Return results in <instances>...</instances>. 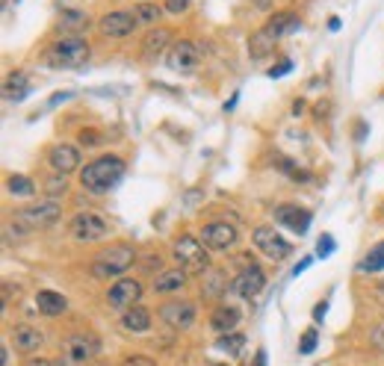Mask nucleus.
<instances>
[{
    "label": "nucleus",
    "mask_w": 384,
    "mask_h": 366,
    "mask_svg": "<svg viewBox=\"0 0 384 366\" xmlns=\"http://www.w3.org/2000/svg\"><path fill=\"white\" fill-rule=\"evenodd\" d=\"M172 254L178 257L181 263V269H190V272H207V248H204V242H199L195 237L190 234H183L174 239V246H172Z\"/></svg>",
    "instance_id": "nucleus-5"
},
{
    "label": "nucleus",
    "mask_w": 384,
    "mask_h": 366,
    "mask_svg": "<svg viewBox=\"0 0 384 366\" xmlns=\"http://www.w3.org/2000/svg\"><path fill=\"white\" fill-rule=\"evenodd\" d=\"M48 160H51L57 174H71V172L80 169V151H77L74 145H53Z\"/></svg>",
    "instance_id": "nucleus-16"
},
{
    "label": "nucleus",
    "mask_w": 384,
    "mask_h": 366,
    "mask_svg": "<svg viewBox=\"0 0 384 366\" xmlns=\"http://www.w3.org/2000/svg\"><path fill=\"white\" fill-rule=\"evenodd\" d=\"M6 186H9V192H12V195H33V192H36L33 181H30V177H24V174H12L6 181Z\"/></svg>",
    "instance_id": "nucleus-30"
},
{
    "label": "nucleus",
    "mask_w": 384,
    "mask_h": 366,
    "mask_svg": "<svg viewBox=\"0 0 384 366\" xmlns=\"http://www.w3.org/2000/svg\"><path fill=\"white\" fill-rule=\"evenodd\" d=\"M263 286H266V272L251 263L237 275L234 281H230V293L239 295V298H255V295L263 293Z\"/></svg>",
    "instance_id": "nucleus-12"
},
{
    "label": "nucleus",
    "mask_w": 384,
    "mask_h": 366,
    "mask_svg": "<svg viewBox=\"0 0 384 366\" xmlns=\"http://www.w3.org/2000/svg\"><path fill=\"white\" fill-rule=\"evenodd\" d=\"M62 216V207L57 201H33L27 207H21L15 210V219L24 230H42V228H51V225H57Z\"/></svg>",
    "instance_id": "nucleus-4"
},
{
    "label": "nucleus",
    "mask_w": 384,
    "mask_h": 366,
    "mask_svg": "<svg viewBox=\"0 0 384 366\" xmlns=\"http://www.w3.org/2000/svg\"><path fill=\"white\" fill-rule=\"evenodd\" d=\"M213 366H222V363H213Z\"/></svg>",
    "instance_id": "nucleus-50"
},
{
    "label": "nucleus",
    "mask_w": 384,
    "mask_h": 366,
    "mask_svg": "<svg viewBox=\"0 0 384 366\" xmlns=\"http://www.w3.org/2000/svg\"><path fill=\"white\" fill-rule=\"evenodd\" d=\"M237 101H239V92H234V95H230V101H225V113H230V109L237 107Z\"/></svg>",
    "instance_id": "nucleus-44"
},
{
    "label": "nucleus",
    "mask_w": 384,
    "mask_h": 366,
    "mask_svg": "<svg viewBox=\"0 0 384 366\" xmlns=\"http://www.w3.org/2000/svg\"><path fill=\"white\" fill-rule=\"evenodd\" d=\"M142 3H148V0H142Z\"/></svg>",
    "instance_id": "nucleus-51"
},
{
    "label": "nucleus",
    "mask_w": 384,
    "mask_h": 366,
    "mask_svg": "<svg viewBox=\"0 0 384 366\" xmlns=\"http://www.w3.org/2000/svg\"><path fill=\"white\" fill-rule=\"evenodd\" d=\"M0 363L9 366V351H6V346H3V351H0Z\"/></svg>",
    "instance_id": "nucleus-48"
},
{
    "label": "nucleus",
    "mask_w": 384,
    "mask_h": 366,
    "mask_svg": "<svg viewBox=\"0 0 384 366\" xmlns=\"http://www.w3.org/2000/svg\"><path fill=\"white\" fill-rule=\"evenodd\" d=\"M60 27L68 30V36H80V30L89 27V15L80 12V9H65L60 15Z\"/></svg>",
    "instance_id": "nucleus-26"
},
{
    "label": "nucleus",
    "mask_w": 384,
    "mask_h": 366,
    "mask_svg": "<svg viewBox=\"0 0 384 366\" xmlns=\"http://www.w3.org/2000/svg\"><path fill=\"white\" fill-rule=\"evenodd\" d=\"M125 366H157L151 358H145V354H134V358H127Z\"/></svg>",
    "instance_id": "nucleus-38"
},
{
    "label": "nucleus",
    "mask_w": 384,
    "mask_h": 366,
    "mask_svg": "<svg viewBox=\"0 0 384 366\" xmlns=\"http://www.w3.org/2000/svg\"><path fill=\"white\" fill-rule=\"evenodd\" d=\"M95 354H98V340H95V337L77 334V337H68V340H65L62 358L53 363V366H89Z\"/></svg>",
    "instance_id": "nucleus-7"
},
{
    "label": "nucleus",
    "mask_w": 384,
    "mask_h": 366,
    "mask_svg": "<svg viewBox=\"0 0 384 366\" xmlns=\"http://www.w3.org/2000/svg\"><path fill=\"white\" fill-rule=\"evenodd\" d=\"M210 325H213V331H219V334H234V328L239 325V310L230 307V304L216 307L213 316H210Z\"/></svg>",
    "instance_id": "nucleus-20"
},
{
    "label": "nucleus",
    "mask_w": 384,
    "mask_h": 366,
    "mask_svg": "<svg viewBox=\"0 0 384 366\" xmlns=\"http://www.w3.org/2000/svg\"><path fill=\"white\" fill-rule=\"evenodd\" d=\"M199 62H201V53L192 42H178L169 51V68L172 71H192Z\"/></svg>",
    "instance_id": "nucleus-15"
},
{
    "label": "nucleus",
    "mask_w": 384,
    "mask_h": 366,
    "mask_svg": "<svg viewBox=\"0 0 384 366\" xmlns=\"http://www.w3.org/2000/svg\"><path fill=\"white\" fill-rule=\"evenodd\" d=\"M160 319H166L172 328H190L195 322V304L190 302H169L160 307Z\"/></svg>",
    "instance_id": "nucleus-17"
},
{
    "label": "nucleus",
    "mask_w": 384,
    "mask_h": 366,
    "mask_svg": "<svg viewBox=\"0 0 384 366\" xmlns=\"http://www.w3.org/2000/svg\"><path fill=\"white\" fill-rule=\"evenodd\" d=\"M190 3H192V0H166V12L169 15H181V12L190 9Z\"/></svg>",
    "instance_id": "nucleus-36"
},
{
    "label": "nucleus",
    "mask_w": 384,
    "mask_h": 366,
    "mask_svg": "<svg viewBox=\"0 0 384 366\" xmlns=\"http://www.w3.org/2000/svg\"><path fill=\"white\" fill-rule=\"evenodd\" d=\"M186 286V272L183 269H166L157 275V281H154V293L166 295V293H178Z\"/></svg>",
    "instance_id": "nucleus-21"
},
{
    "label": "nucleus",
    "mask_w": 384,
    "mask_h": 366,
    "mask_svg": "<svg viewBox=\"0 0 384 366\" xmlns=\"http://www.w3.org/2000/svg\"><path fill=\"white\" fill-rule=\"evenodd\" d=\"M251 239H255L257 251H260V254H266L269 260H284V257H290V254H293V246H290V242L284 239L275 228H269V225L255 228Z\"/></svg>",
    "instance_id": "nucleus-8"
},
{
    "label": "nucleus",
    "mask_w": 384,
    "mask_h": 366,
    "mask_svg": "<svg viewBox=\"0 0 384 366\" xmlns=\"http://www.w3.org/2000/svg\"><path fill=\"white\" fill-rule=\"evenodd\" d=\"M325 313H328V302H320V304L313 307V319H316V322H322Z\"/></svg>",
    "instance_id": "nucleus-41"
},
{
    "label": "nucleus",
    "mask_w": 384,
    "mask_h": 366,
    "mask_svg": "<svg viewBox=\"0 0 384 366\" xmlns=\"http://www.w3.org/2000/svg\"><path fill=\"white\" fill-rule=\"evenodd\" d=\"M304 113V101H295L293 104V116H302Z\"/></svg>",
    "instance_id": "nucleus-45"
},
{
    "label": "nucleus",
    "mask_w": 384,
    "mask_h": 366,
    "mask_svg": "<svg viewBox=\"0 0 384 366\" xmlns=\"http://www.w3.org/2000/svg\"><path fill=\"white\" fill-rule=\"evenodd\" d=\"M378 290H381V293H384V281H381V284H378Z\"/></svg>",
    "instance_id": "nucleus-49"
},
{
    "label": "nucleus",
    "mask_w": 384,
    "mask_h": 366,
    "mask_svg": "<svg viewBox=\"0 0 384 366\" xmlns=\"http://www.w3.org/2000/svg\"><path fill=\"white\" fill-rule=\"evenodd\" d=\"M24 366H53V363H51V360H42V358H39V360H27Z\"/></svg>",
    "instance_id": "nucleus-46"
},
{
    "label": "nucleus",
    "mask_w": 384,
    "mask_h": 366,
    "mask_svg": "<svg viewBox=\"0 0 384 366\" xmlns=\"http://www.w3.org/2000/svg\"><path fill=\"white\" fill-rule=\"evenodd\" d=\"M307 266H311V257H304V260H299V263H295V269H293V278H299V275L307 269Z\"/></svg>",
    "instance_id": "nucleus-42"
},
{
    "label": "nucleus",
    "mask_w": 384,
    "mask_h": 366,
    "mask_svg": "<svg viewBox=\"0 0 384 366\" xmlns=\"http://www.w3.org/2000/svg\"><path fill=\"white\" fill-rule=\"evenodd\" d=\"M334 248H337V239L331 237V234H322L320 239H316V257H331L334 254Z\"/></svg>",
    "instance_id": "nucleus-32"
},
{
    "label": "nucleus",
    "mask_w": 384,
    "mask_h": 366,
    "mask_svg": "<svg viewBox=\"0 0 384 366\" xmlns=\"http://www.w3.org/2000/svg\"><path fill=\"white\" fill-rule=\"evenodd\" d=\"M136 24L139 21L130 9H113V12H107L101 21H98V30H101V36H107V39H125L134 33Z\"/></svg>",
    "instance_id": "nucleus-9"
},
{
    "label": "nucleus",
    "mask_w": 384,
    "mask_h": 366,
    "mask_svg": "<svg viewBox=\"0 0 384 366\" xmlns=\"http://www.w3.org/2000/svg\"><path fill=\"white\" fill-rule=\"evenodd\" d=\"M328 30L337 33V30H340V18H331V21H328Z\"/></svg>",
    "instance_id": "nucleus-47"
},
{
    "label": "nucleus",
    "mask_w": 384,
    "mask_h": 366,
    "mask_svg": "<svg viewBox=\"0 0 384 366\" xmlns=\"http://www.w3.org/2000/svg\"><path fill=\"white\" fill-rule=\"evenodd\" d=\"M290 71H293V62H290V60H284V62H278V65H272V68L266 71V77H272V80H278V77L290 74Z\"/></svg>",
    "instance_id": "nucleus-35"
},
{
    "label": "nucleus",
    "mask_w": 384,
    "mask_h": 366,
    "mask_svg": "<svg viewBox=\"0 0 384 366\" xmlns=\"http://www.w3.org/2000/svg\"><path fill=\"white\" fill-rule=\"evenodd\" d=\"M243 342H246V337H243V334H222V337H219L216 346L222 349V351H228L230 358H234V354L243 351Z\"/></svg>",
    "instance_id": "nucleus-31"
},
{
    "label": "nucleus",
    "mask_w": 384,
    "mask_h": 366,
    "mask_svg": "<svg viewBox=\"0 0 384 366\" xmlns=\"http://www.w3.org/2000/svg\"><path fill=\"white\" fill-rule=\"evenodd\" d=\"M358 269H360V272H381V269H384V242H378V246L367 254L364 263H360Z\"/></svg>",
    "instance_id": "nucleus-28"
},
{
    "label": "nucleus",
    "mask_w": 384,
    "mask_h": 366,
    "mask_svg": "<svg viewBox=\"0 0 384 366\" xmlns=\"http://www.w3.org/2000/svg\"><path fill=\"white\" fill-rule=\"evenodd\" d=\"M142 298V284L134 278H118L107 293V304L113 310H130Z\"/></svg>",
    "instance_id": "nucleus-10"
},
{
    "label": "nucleus",
    "mask_w": 384,
    "mask_h": 366,
    "mask_svg": "<svg viewBox=\"0 0 384 366\" xmlns=\"http://www.w3.org/2000/svg\"><path fill=\"white\" fill-rule=\"evenodd\" d=\"M74 98V92H53L51 98H48V107H60V104H65V101H71Z\"/></svg>",
    "instance_id": "nucleus-37"
},
{
    "label": "nucleus",
    "mask_w": 384,
    "mask_h": 366,
    "mask_svg": "<svg viewBox=\"0 0 384 366\" xmlns=\"http://www.w3.org/2000/svg\"><path fill=\"white\" fill-rule=\"evenodd\" d=\"M237 239H239V230H237V225H230V221H210V225L204 228V234H201V242L207 248H213V251L234 248Z\"/></svg>",
    "instance_id": "nucleus-11"
},
{
    "label": "nucleus",
    "mask_w": 384,
    "mask_h": 366,
    "mask_svg": "<svg viewBox=\"0 0 384 366\" xmlns=\"http://www.w3.org/2000/svg\"><path fill=\"white\" fill-rule=\"evenodd\" d=\"M225 290H228V281H225L222 269H207L204 272V295L219 298V295H225Z\"/></svg>",
    "instance_id": "nucleus-27"
},
{
    "label": "nucleus",
    "mask_w": 384,
    "mask_h": 366,
    "mask_svg": "<svg viewBox=\"0 0 384 366\" xmlns=\"http://www.w3.org/2000/svg\"><path fill=\"white\" fill-rule=\"evenodd\" d=\"M251 366H266V349H257L255 351V363Z\"/></svg>",
    "instance_id": "nucleus-43"
},
{
    "label": "nucleus",
    "mask_w": 384,
    "mask_h": 366,
    "mask_svg": "<svg viewBox=\"0 0 384 366\" xmlns=\"http://www.w3.org/2000/svg\"><path fill=\"white\" fill-rule=\"evenodd\" d=\"M275 221H278V225H284V228H290L293 234L302 237V234H307L313 216H311V210H304L299 204H281V207H275Z\"/></svg>",
    "instance_id": "nucleus-13"
},
{
    "label": "nucleus",
    "mask_w": 384,
    "mask_h": 366,
    "mask_svg": "<svg viewBox=\"0 0 384 366\" xmlns=\"http://www.w3.org/2000/svg\"><path fill=\"white\" fill-rule=\"evenodd\" d=\"M98 142H101V136H98L95 130H83L80 133V145H98Z\"/></svg>",
    "instance_id": "nucleus-40"
},
{
    "label": "nucleus",
    "mask_w": 384,
    "mask_h": 366,
    "mask_svg": "<svg viewBox=\"0 0 384 366\" xmlns=\"http://www.w3.org/2000/svg\"><path fill=\"white\" fill-rule=\"evenodd\" d=\"M89 57H92V48L83 36H60L45 51V65L48 68H80Z\"/></svg>",
    "instance_id": "nucleus-2"
},
{
    "label": "nucleus",
    "mask_w": 384,
    "mask_h": 366,
    "mask_svg": "<svg viewBox=\"0 0 384 366\" xmlns=\"http://www.w3.org/2000/svg\"><path fill=\"white\" fill-rule=\"evenodd\" d=\"M122 328L127 331V334H142V331H148L151 328V313L145 307H130L125 310V316H122Z\"/></svg>",
    "instance_id": "nucleus-23"
},
{
    "label": "nucleus",
    "mask_w": 384,
    "mask_h": 366,
    "mask_svg": "<svg viewBox=\"0 0 384 366\" xmlns=\"http://www.w3.org/2000/svg\"><path fill=\"white\" fill-rule=\"evenodd\" d=\"M134 260H136V248L122 242V246H113L98 254L89 266V272H92V278H122L130 266H134Z\"/></svg>",
    "instance_id": "nucleus-3"
},
{
    "label": "nucleus",
    "mask_w": 384,
    "mask_h": 366,
    "mask_svg": "<svg viewBox=\"0 0 384 366\" xmlns=\"http://www.w3.org/2000/svg\"><path fill=\"white\" fill-rule=\"evenodd\" d=\"M263 30H266L269 36H275V39L281 42L284 36H293V33L302 30V18L295 15V12H290V9H284V12H275V15H272Z\"/></svg>",
    "instance_id": "nucleus-18"
},
{
    "label": "nucleus",
    "mask_w": 384,
    "mask_h": 366,
    "mask_svg": "<svg viewBox=\"0 0 384 366\" xmlns=\"http://www.w3.org/2000/svg\"><path fill=\"white\" fill-rule=\"evenodd\" d=\"M134 12H136V21H139V24H157V18L163 15V9L148 0V3H139Z\"/></svg>",
    "instance_id": "nucleus-29"
},
{
    "label": "nucleus",
    "mask_w": 384,
    "mask_h": 366,
    "mask_svg": "<svg viewBox=\"0 0 384 366\" xmlns=\"http://www.w3.org/2000/svg\"><path fill=\"white\" fill-rule=\"evenodd\" d=\"M125 172H127L125 160L116 157V154H107V157L92 160L80 172V183H83V190L101 195V192H109L113 186H118V181L125 177Z\"/></svg>",
    "instance_id": "nucleus-1"
},
{
    "label": "nucleus",
    "mask_w": 384,
    "mask_h": 366,
    "mask_svg": "<svg viewBox=\"0 0 384 366\" xmlns=\"http://www.w3.org/2000/svg\"><path fill=\"white\" fill-rule=\"evenodd\" d=\"M369 337H372V342H376V349L384 351V322H378L376 328H372V334H369Z\"/></svg>",
    "instance_id": "nucleus-39"
},
{
    "label": "nucleus",
    "mask_w": 384,
    "mask_h": 366,
    "mask_svg": "<svg viewBox=\"0 0 384 366\" xmlns=\"http://www.w3.org/2000/svg\"><path fill=\"white\" fill-rule=\"evenodd\" d=\"M275 44H278V39L269 36V33L260 27L255 36H251V42H248V53H251L255 60H263V57H269V53L275 51Z\"/></svg>",
    "instance_id": "nucleus-25"
},
{
    "label": "nucleus",
    "mask_w": 384,
    "mask_h": 366,
    "mask_svg": "<svg viewBox=\"0 0 384 366\" xmlns=\"http://www.w3.org/2000/svg\"><path fill=\"white\" fill-rule=\"evenodd\" d=\"M27 92H30V86H27V74H24V71H15V74L6 77V83H3V98H6V104L24 101Z\"/></svg>",
    "instance_id": "nucleus-24"
},
{
    "label": "nucleus",
    "mask_w": 384,
    "mask_h": 366,
    "mask_svg": "<svg viewBox=\"0 0 384 366\" xmlns=\"http://www.w3.org/2000/svg\"><path fill=\"white\" fill-rule=\"evenodd\" d=\"M172 36H174V33L166 30V27L151 30L148 36L142 39V60H145V62H157L163 53H166L169 44H172Z\"/></svg>",
    "instance_id": "nucleus-14"
},
{
    "label": "nucleus",
    "mask_w": 384,
    "mask_h": 366,
    "mask_svg": "<svg viewBox=\"0 0 384 366\" xmlns=\"http://www.w3.org/2000/svg\"><path fill=\"white\" fill-rule=\"evenodd\" d=\"M36 307H39V313H45V316H60V313H65V307H68V298L57 290H39Z\"/></svg>",
    "instance_id": "nucleus-19"
},
{
    "label": "nucleus",
    "mask_w": 384,
    "mask_h": 366,
    "mask_svg": "<svg viewBox=\"0 0 384 366\" xmlns=\"http://www.w3.org/2000/svg\"><path fill=\"white\" fill-rule=\"evenodd\" d=\"M316 342H320V334H316L313 328H307L304 334H302V342H299V351H302V354H311V351L316 349Z\"/></svg>",
    "instance_id": "nucleus-34"
},
{
    "label": "nucleus",
    "mask_w": 384,
    "mask_h": 366,
    "mask_svg": "<svg viewBox=\"0 0 384 366\" xmlns=\"http://www.w3.org/2000/svg\"><path fill=\"white\" fill-rule=\"evenodd\" d=\"M68 230H71V237L77 242H101V239L109 237L113 228H109V221L104 216H98V213H77L71 219Z\"/></svg>",
    "instance_id": "nucleus-6"
},
{
    "label": "nucleus",
    "mask_w": 384,
    "mask_h": 366,
    "mask_svg": "<svg viewBox=\"0 0 384 366\" xmlns=\"http://www.w3.org/2000/svg\"><path fill=\"white\" fill-rule=\"evenodd\" d=\"M12 340H15V349L18 351H36L42 342H45V337H42V331L39 328H33V325H18L15 328V334H12Z\"/></svg>",
    "instance_id": "nucleus-22"
},
{
    "label": "nucleus",
    "mask_w": 384,
    "mask_h": 366,
    "mask_svg": "<svg viewBox=\"0 0 384 366\" xmlns=\"http://www.w3.org/2000/svg\"><path fill=\"white\" fill-rule=\"evenodd\" d=\"M45 190H48V195H51V198H57V195H62L65 190H68V183H65V174H53L51 181L45 183Z\"/></svg>",
    "instance_id": "nucleus-33"
}]
</instances>
